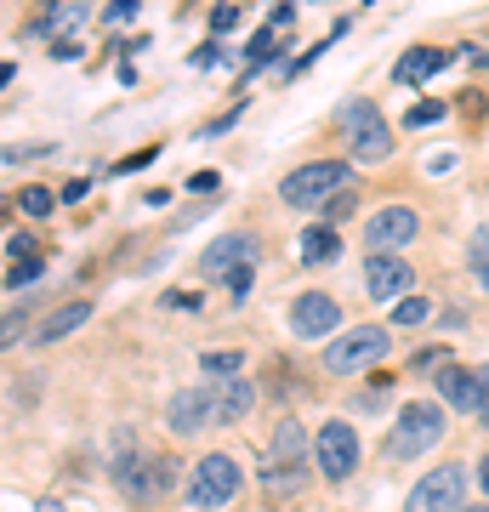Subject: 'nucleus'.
<instances>
[{
	"mask_svg": "<svg viewBox=\"0 0 489 512\" xmlns=\"http://www.w3.org/2000/svg\"><path fill=\"white\" fill-rule=\"evenodd\" d=\"M461 495H467V473H461V467H433V473L410 490L404 512H461Z\"/></svg>",
	"mask_w": 489,
	"mask_h": 512,
	"instance_id": "1a4fd4ad",
	"label": "nucleus"
},
{
	"mask_svg": "<svg viewBox=\"0 0 489 512\" xmlns=\"http://www.w3.org/2000/svg\"><path fill=\"white\" fill-rule=\"evenodd\" d=\"M484 421H489V410H484Z\"/></svg>",
	"mask_w": 489,
	"mask_h": 512,
	"instance_id": "37998d69",
	"label": "nucleus"
},
{
	"mask_svg": "<svg viewBox=\"0 0 489 512\" xmlns=\"http://www.w3.org/2000/svg\"><path fill=\"white\" fill-rule=\"evenodd\" d=\"M18 205H23V211H29V217H52V188H23V194H18Z\"/></svg>",
	"mask_w": 489,
	"mask_h": 512,
	"instance_id": "bb28decb",
	"label": "nucleus"
},
{
	"mask_svg": "<svg viewBox=\"0 0 489 512\" xmlns=\"http://www.w3.org/2000/svg\"><path fill=\"white\" fill-rule=\"evenodd\" d=\"M239 484H245L239 461L222 456V450H211V456H200V467H194V478H188V501H194L200 512H217L239 495Z\"/></svg>",
	"mask_w": 489,
	"mask_h": 512,
	"instance_id": "423d86ee",
	"label": "nucleus"
},
{
	"mask_svg": "<svg viewBox=\"0 0 489 512\" xmlns=\"http://www.w3.org/2000/svg\"><path fill=\"white\" fill-rule=\"evenodd\" d=\"M438 393H444V404H455L461 416H484L489 410V365H472V370H461V365H444L438 370Z\"/></svg>",
	"mask_w": 489,
	"mask_h": 512,
	"instance_id": "9b49d317",
	"label": "nucleus"
},
{
	"mask_svg": "<svg viewBox=\"0 0 489 512\" xmlns=\"http://www.w3.org/2000/svg\"><path fill=\"white\" fill-rule=\"evenodd\" d=\"M251 404H256V387L245 382V376H234V382L217 387V421H228V427L251 416Z\"/></svg>",
	"mask_w": 489,
	"mask_h": 512,
	"instance_id": "a211bd4d",
	"label": "nucleus"
},
{
	"mask_svg": "<svg viewBox=\"0 0 489 512\" xmlns=\"http://www.w3.org/2000/svg\"><path fill=\"white\" fill-rule=\"evenodd\" d=\"M438 439H444V410H438V404H427V399H410L399 410L393 439H387V456L410 461V456H421V450H433Z\"/></svg>",
	"mask_w": 489,
	"mask_h": 512,
	"instance_id": "20e7f679",
	"label": "nucleus"
},
{
	"mask_svg": "<svg viewBox=\"0 0 489 512\" xmlns=\"http://www.w3.org/2000/svg\"><path fill=\"white\" fill-rule=\"evenodd\" d=\"M35 512H63V507H57V501H40V507Z\"/></svg>",
	"mask_w": 489,
	"mask_h": 512,
	"instance_id": "ea45409f",
	"label": "nucleus"
},
{
	"mask_svg": "<svg viewBox=\"0 0 489 512\" xmlns=\"http://www.w3.org/2000/svg\"><path fill=\"white\" fill-rule=\"evenodd\" d=\"M302 484H308L302 467H262V490H268V495H296Z\"/></svg>",
	"mask_w": 489,
	"mask_h": 512,
	"instance_id": "412c9836",
	"label": "nucleus"
},
{
	"mask_svg": "<svg viewBox=\"0 0 489 512\" xmlns=\"http://www.w3.org/2000/svg\"><path fill=\"white\" fill-rule=\"evenodd\" d=\"M86 319H91V302H63V308H52L35 330H29V336H35L40 348H52V342H63V336H69V330H80Z\"/></svg>",
	"mask_w": 489,
	"mask_h": 512,
	"instance_id": "dca6fc26",
	"label": "nucleus"
},
{
	"mask_svg": "<svg viewBox=\"0 0 489 512\" xmlns=\"http://www.w3.org/2000/svg\"><path fill=\"white\" fill-rule=\"evenodd\" d=\"M461 512H489V501H478V507H461Z\"/></svg>",
	"mask_w": 489,
	"mask_h": 512,
	"instance_id": "79ce46f5",
	"label": "nucleus"
},
{
	"mask_svg": "<svg viewBox=\"0 0 489 512\" xmlns=\"http://www.w3.org/2000/svg\"><path fill=\"white\" fill-rule=\"evenodd\" d=\"M313 461H319V473H325L330 484L353 478V467H359V433H353L347 421H325L319 439H313Z\"/></svg>",
	"mask_w": 489,
	"mask_h": 512,
	"instance_id": "6e6552de",
	"label": "nucleus"
},
{
	"mask_svg": "<svg viewBox=\"0 0 489 512\" xmlns=\"http://www.w3.org/2000/svg\"><path fill=\"white\" fill-rule=\"evenodd\" d=\"M347 183H353V165L347 160H308V165H296L285 183H279V200L302 205V211H308V205L325 211L336 194H347Z\"/></svg>",
	"mask_w": 489,
	"mask_h": 512,
	"instance_id": "f257e3e1",
	"label": "nucleus"
},
{
	"mask_svg": "<svg viewBox=\"0 0 489 512\" xmlns=\"http://www.w3.org/2000/svg\"><path fill=\"white\" fill-rule=\"evenodd\" d=\"M6 251L18 256V262H29V256H35V239H29V234H12V239H6Z\"/></svg>",
	"mask_w": 489,
	"mask_h": 512,
	"instance_id": "2f4dec72",
	"label": "nucleus"
},
{
	"mask_svg": "<svg viewBox=\"0 0 489 512\" xmlns=\"http://www.w3.org/2000/svg\"><path fill=\"white\" fill-rule=\"evenodd\" d=\"M336 256H342V234L325 228V222H313L308 234H302V262H308V268H325V262H336Z\"/></svg>",
	"mask_w": 489,
	"mask_h": 512,
	"instance_id": "6ab92c4d",
	"label": "nucleus"
},
{
	"mask_svg": "<svg viewBox=\"0 0 489 512\" xmlns=\"http://www.w3.org/2000/svg\"><path fill=\"white\" fill-rule=\"evenodd\" d=\"M410 279H416V268L399 251H370V262H364V291H370V302H399L410 291Z\"/></svg>",
	"mask_w": 489,
	"mask_h": 512,
	"instance_id": "ddd939ff",
	"label": "nucleus"
},
{
	"mask_svg": "<svg viewBox=\"0 0 489 512\" xmlns=\"http://www.w3.org/2000/svg\"><path fill=\"white\" fill-rule=\"evenodd\" d=\"M188 188H194V194H205V188H217V171H200V177H188Z\"/></svg>",
	"mask_w": 489,
	"mask_h": 512,
	"instance_id": "4c0bfd02",
	"label": "nucleus"
},
{
	"mask_svg": "<svg viewBox=\"0 0 489 512\" xmlns=\"http://www.w3.org/2000/svg\"><path fill=\"white\" fill-rule=\"evenodd\" d=\"M86 18H91V6H80V0H69V6H52V12H46V35H52V40H69Z\"/></svg>",
	"mask_w": 489,
	"mask_h": 512,
	"instance_id": "aec40b11",
	"label": "nucleus"
},
{
	"mask_svg": "<svg viewBox=\"0 0 489 512\" xmlns=\"http://www.w3.org/2000/svg\"><path fill=\"white\" fill-rule=\"evenodd\" d=\"M205 421H217V393H205V387L177 393V399H171V410H165V427H171L177 439H194Z\"/></svg>",
	"mask_w": 489,
	"mask_h": 512,
	"instance_id": "4468645a",
	"label": "nucleus"
},
{
	"mask_svg": "<svg viewBox=\"0 0 489 512\" xmlns=\"http://www.w3.org/2000/svg\"><path fill=\"white\" fill-rule=\"evenodd\" d=\"M200 365H205V376H222V382H234L239 365H245V353H239V348H211Z\"/></svg>",
	"mask_w": 489,
	"mask_h": 512,
	"instance_id": "5701e85b",
	"label": "nucleus"
},
{
	"mask_svg": "<svg viewBox=\"0 0 489 512\" xmlns=\"http://www.w3.org/2000/svg\"><path fill=\"white\" fill-rule=\"evenodd\" d=\"M273 40H279V35H273V29H262V35L251 40V57H268V52H273Z\"/></svg>",
	"mask_w": 489,
	"mask_h": 512,
	"instance_id": "c9c22d12",
	"label": "nucleus"
},
{
	"mask_svg": "<svg viewBox=\"0 0 489 512\" xmlns=\"http://www.w3.org/2000/svg\"><path fill=\"white\" fill-rule=\"evenodd\" d=\"M478 478H484V495H489V461H484V467H478Z\"/></svg>",
	"mask_w": 489,
	"mask_h": 512,
	"instance_id": "a19ab883",
	"label": "nucleus"
},
{
	"mask_svg": "<svg viewBox=\"0 0 489 512\" xmlns=\"http://www.w3.org/2000/svg\"><path fill=\"white\" fill-rule=\"evenodd\" d=\"M342 137L353 143V160L359 165H381L387 154H393V131H387V120H381L376 103H347L342 109Z\"/></svg>",
	"mask_w": 489,
	"mask_h": 512,
	"instance_id": "39448f33",
	"label": "nucleus"
},
{
	"mask_svg": "<svg viewBox=\"0 0 489 512\" xmlns=\"http://www.w3.org/2000/svg\"><path fill=\"white\" fill-rule=\"evenodd\" d=\"M347 211H353V194H336V200L325 205V228H330V222H342Z\"/></svg>",
	"mask_w": 489,
	"mask_h": 512,
	"instance_id": "c85d7f7f",
	"label": "nucleus"
},
{
	"mask_svg": "<svg viewBox=\"0 0 489 512\" xmlns=\"http://www.w3.org/2000/svg\"><path fill=\"white\" fill-rule=\"evenodd\" d=\"M444 63H450V52H438V46H410V52L393 63V80H399V86H421V80H433Z\"/></svg>",
	"mask_w": 489,
	"mask_h": 512,
	"instance_id": "f3484780",
	"label": "nucleus"
},
{
	"mask_svg": "<svg viewBox=\"0 0 489 512\" xmlns=\"http://www.w3.org/2000/svg\"><path fill=\"white\" fill-rule=\"evenodd\" d=\"M467 268H472V279L489 291V228H472V239H467Z\"/></svg>",
	"mask_w": 489,
	"mask_h": 512,
	"instance_id": "4be33fe9",
	"label": "nucleus"
},
{
	"mask_svg": "<svg viewBox=\"0 0 489 512\" xmlns=\"http://www.w3.org/2000/svg\"><path fill=\"white\" fill-rule=\"evenodd\" d=\"M12 74H18V69H12V63H0V92H6V86H12Z\"/></svg>",
	"mask_w": 489,
	"mask_h": 512,
	"instance_id": "58836bf2",
	"label": "nucleus"
},
{
	"mask_svg": "<svg viewBox=\"0 0 489 512\" xmlns=\"http://www.w3.org/2000/svg\"><path fill=\"white\" fill-rule=\"evenodd\" d=\"M308 427L296 416H279V427H273L268 450H262V467H302V456H308Z\"/></svg>",
	"mask_w": 489,
	"mask_h": 512,
	"instance_id": "2eb2a0df",
	"label": "nucleus"
},
{
	"mask_svg": "<svg viewBox=\"0 0 489 512\" xmlns=\"http://www.w3.org/2000/svg\"><path fill=\"white\" fill-rule=\"evenodd\" d=\"M416 234H421V217L410 205H381V211H370V222H364L370 251H404Z\"/></svg>",
	"mask_w": 489,
	"mask_h": 512,
	"instance_id": "f8f14e48",
	"label": "nucleus"
},
{
	"mask_svg": "<svg viewBox=\"0 0 489 512\" xmlns=\"http://www.w3.org/2000/svg\"><path fill=\"white\" fill-rule=\"evenodd\" d=\"M165 308H188V313H200V296H194V291H171V296H165Z\"/></svg>",
	"mask_w": 489,
	"mask_h": 512,
	"instance_id": "473e14b6",
	"label": "nucleus"
},
{
	"mask_svg": "<svg viewBox=\"0 0 489 512\" xmlns=\"http://www.w3.org/2000/svg\"><path fill=\"white\" fill-rule=\"evenodd\" d=\"M387 353H393L387 325H353V330H342V336L325 342V370L330 376H359V370L381 365Z\"/></svg>",
	"mask_w": 489,
	"mask_h": 512,
	"instance_id": "f03ea898",
	"label": "nucleus"
},
{
	"mask_svg": "<svg viewBox=\"0 0 489 512\" xmlns=\"http://www.w3.org/2000/svg\"><path fill=\"white\" fill-rule=\"evenodd\" d=\"M427 319H433V302H427V296H399V308H393V325H427Z\"/></svg>",
	"mask_w": 489,
	"mask_h": 512,
	"instance_id": "b1692460",
	"label": "nucleus"
},
{
	"mask_svg": "<svg viewBox=\"0 0 489 512\" xmlns=\"http://www.w3.org/2000/svg\"><path fill=\"white\" fill-rule=\"evenodd\" d=\"M336 325H342L336 296L302 291L296 302H290V336H302V342H325V336H336Z\"/></svg>",
	"mask_w": 489,
	"mask_h": 512,
	"instance_id": "9d476101",
	"label": "nucleus"
},
{
	"mask_svg": "<svg viewBox=\"0 0 489 512\" xmlns=\"http://www.w3.org/2000/svg\"><path fill=\"white\" fill-rule=\"evenodd\" d=\"M29 313H35V308H12L6 319H0V353H6V348L23 336V330H29Z\"/></svg>",
	"mask_w": 489,
	"mask_h": 512,
	"instance_id": "a878e982",
	"label": "nucleus"
},
{
	"mask_svg": "<svg viewBox=\"0 0 489 512\" xmlns=\"http://www.w3.org/2000/svg\"><path fill=\"white\" fill-rule=\"evenodd\" d=\"M444 359H450L444 348H421L416 353V370H444Z\"/></svg>",
	"mask_w": 489,
	"mask_h": 512,
	"instance_id": "c756f323",
	"label": "nucleus"
},
{
	"mask_svg": "<svg viewBox=\"0 0 489 512\" xmlns=\"http://www.w3.org/2000/svg\"><path fill=\"white\" fill-rule=\"evenodd\" d=\"M438 120H444V103H433V97H427V103H416V109L404 114V126L416 131V126H438Z\"/></svg>",
	"mask_w": 489,
	"mask_h": 512,
	"instance_id": "cd10ccee",
	"label": "nucleus"
},
{
	"mask_svg": "<svg viewBox=\"0 0 489 512\" xmlns=\"http://www.w3.org/2000/svg\"><path fill=\"white\" fill-rule=\"evenodd\" d=\"M120 444H126V439H120ZM171 473H177V467H171L165 456H148V450H131V444L114 456V484H120V495H126L131 507L160 501V495L171 490Z\"/></svg>",
	"mask_w": 489,
	"mask_h": 512,
	"instance_id": "7ed1b4c3",
	"label": "nucleus"
},
{
	"mask_svg": "<svg viewBox=\"0 0 489 512\" xmlns=\"http://www.w3.org/2000/svg\"><path fill=\"white\" fill-rule=\"evenodd\" d=\"M143 165H154V148H143V154H131V160H120L114 171H143Z\"/></svg>",
	"mask_w": 489,
	"mask_h": 512,
	"instance_id": "72a5a7b5",
	"label": "nucleus"
},
{
	"mask_svg": "<svg viewBox=\"0 0 489 512\" xmlns=\"http://www.w3.org/2000/svg\"><path fill=\"white\" fill-rule=\"evenodd\" d=\"M256 256H262V239L256 234H245V228H234V234H217L211 245H205V256H200V274L205 279H245V274H256Z\"/></svg>",
	"mask_w": 489,
	"mask_h": 512,
	"instance_id": "0eeeda50",
	"label": "nucleus"
},
{
	"mask_svg": "<svg viewBox=\"0 0 489 512\" xmlns=\"http://www.w3.org/2000/svg\"><path fill=\"white\" fill-rule=\"evenodd\" d=\"M52 57H63V63H74V57H80V40H57V46H52Z\"/></svg>",
	"mask_w": 489,
	"mask_h": 512,
	"instance_id": "e433bc0d",
	"label": "nucleus"
},
{
	"mask_svg": "<svg viewBox=\"0 0 489 512\" xmlns=\"http://www.w3.org/2000/svg\"><path fill=\"white\" fill-rule=\"evenodd\" d=\"M234 120H239V109H234V114H222V120H211V126L200 131V137H222V131H234Z\"/></svg>",
	"mask_w": 489,
	"mask_h": 512,
	"instance_id": "f704fd0d",
	"label": "nucleus"
},
{
	"mask_svg": "<svg viewBox=\"0 0 489 512\" xmlns=\"http://www.w3.org/2000/svg\"><path fill=\"white\" fill-rule=\"evenodd\" d=\"M40 274H46V262H40V256H29V262H12V268H6V285H12V291H23V285H35Z\"/></svg>",
	"mask_w": 489,
	"mask_h": 512,
	"instance_id": "393cba45",
	"label": "nucleus"
},
{
	"mask_svg": "<svg viewBox=\"0 0 489 512\" xmlns=\"http://www.w3.org/2000/svg\"><path fill=\"white\" fill-rule=\"evenodd\" d=\"M234 23H239V12H234V6H217V12H211V29H217V35H228Z\"/></svg>",
	"mask_w": 489,
	"mask_h": 512,
	"instance_id": "7c9ffc66",
	"label": "nucleus"
}]
</instances>
